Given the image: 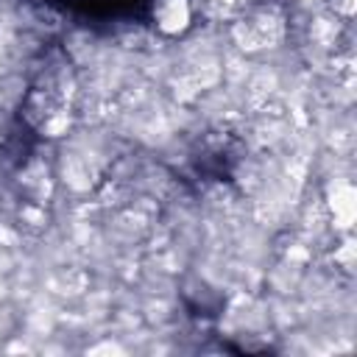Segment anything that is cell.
Wrapping results in <instances>:
<instances>
[{
	"instance_id": "1",
	"label": "cell",
	"mask_w": 357,
	"mask_h": 357,
	"mask_svg": "<svg viewBox=\"0 0 357 357\" xmlns=\"http://www.w3.org/2000/svg\"><path fill=\"white\" fill-rule=\"evenodd\" d=\"M192 20L187 0H153V22L162 33L176 36L181 33Z\"/></svg>"
}]
</instances>
